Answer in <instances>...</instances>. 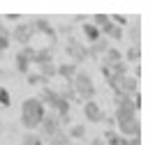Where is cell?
I'll return each mask as SVG.
<instances>
[{
    "mask_svg": "<svg viewBox=\"0 0 155 145\" xmlns=\"http://www.w3.org/2000/svg\"><path fill=\"white\" fill-rule=\"evenodd\" d=\"M44 115H46V106L37 99V97L23 99V104H21V125H23L26 131H35Z\"/></svg>",
    "mask_w": 155,
    "mask_h": 145,
    "instance_id": "1",
    "label": "cell"
},
{
    "mask_svg": "<svg viewBox=\"0 0 155 145\" xmlns=\"http://www.w3.org/2000/svg\"><path fill=\"white\" fill-rule=\"evenodd\" d=\"M114 122L118 127V134L123 138H137L141 136V122H139V113L127 111V108H116L114 113Z\"/></svg>",
    "mask_w": 155,
    "mask_h": 145,
    "instance_id": "2",
    "label": "cell"
},
{
    "mask_svg": "<svg viewBox=\"0 0 155 145\" xmlns=\"http://www.w3.org/2000/svg\"><path fill=\"white\" fill-rule=\"evenodd\" d=\"M70 88H72V92L77 95V99H81V101H91V99H95V95H97L95 81H93V76L86 69L77 71V76H74L72 83H70Z\"/></svg>",
    "mask_w": 155,
    "mask_h": 145,
    "instance_id": "3",
    "label": "cell"
},
{
    "mask_svg": "<svg viewBox=\"0 0 155 145\" xmlns=\"http://www.w3.org/2000/svg\"><path fill=\"white\" fill-rule=\"evenodd\" d=\"M65 53H67V58H70V62L77 65V67L88 60V46H84L79 39H74V37L67 39V44H65Z\"/></svg>",
    "mask_w": 155,
    "mask_h": 145,
    "instance_id": "4",
    "label": "cell"
},
{
    "mask_svg": "<svg viewBox=\"0 0 155 145\" xmlns=\"http://www.w3.org/2000/svg\"><path fill=\"white\" fill-rule=\"evenodd\" d=\"M32 37H35V32H32L30 23H16L12 30H9V39L19 46H30Z\"/></svg>",
    "mask_w": 155,
    "mask_h": 145,
    "instance_id": "5",
    "label": "cell"
},
{
    "mask_svg": "<svg viewBox=\"0 0 155 145\" xmlns=\"http://www.w3.org/2000/svg\"><path fill=\"white\" fill-rule=\"evenodd\" d=\"M37 129H39L37 134L42 136V140H49L53 134H58L60 129H63V125H60V120H58V118H56L53 113H46L44 118H42V122H39Z\"/></svg>",
    "mask_w": 155,
    "mask_h": 145,
    "instance_id": "6",
    "label": "cell"
},
{
    "mask_svg": "<svg viewBox=\"0 0 155 145\" xmlns=\"http://www.w3.org/2000/svg\"><path fill=\"white\" fill-rule=\"evenodd\" d=\"M81 111H84V118L91 125H100V122H104V111H102V106L97 104L95 99H91V101H84V106H81Z\"/></svg>",
    "mask_w": 155,
    "mask_h": 145,
    "instance_id": "7",
    "label": "cell"
},
{
    "mask_svg": "<svg viewBox=\"0 0 155 145\" xmlns=\"http://www.w3.org/2000/svg\"><path fill=\"white\" fill-rule=\"evenodd\" d=\"M123 39H127L132 46H141V25H139V19H130V25L123 30Z\"/></svg>",
    "mask_w": 155,
    "mask_h": 145,
    "instance_id": "8",
    "label": "cell"
},
{
    "mask_svg": "<svg viewBox=\"0 0 155 145\" xmlns=\"http://www.w3.org/2000/svg\"><path fill=\"white\" fill-rule=\"evenodd\" d=\"M116 92H123V95H127V97H134V95H139V78H134V76H123L120 81H118V90Z\"/></svg>",
    "mask_w": 155,
    "mask_h": 145,
    "instance_id": "9",
    "label": "cell"
},
{
    "mask_svg": "<svg viewBox=\"0 0 155 145\" xmlns=\"http://www.w3.org/2000/svg\"><path fill=\"white\" fill-rule=\"evenodd\" d=\"M79 67L77 65H72V62H63V65H56V76H60L65 83H72V78L77 76Z\"/></svg>",
    "mask_w": 155,
    "mask_h": 145,
    "instance_id": "10",
    "label": "cell"
},
{
    "mask_svg": "<svg viewBox=\"0 0 155 145\" xmlns=\"http://www.w3.org/2000/svg\"><path fill=\"white\" fill-rule=\"evenodd\" d=\"M30 25H32V32H42V35H46V37L56 39V32H53L51 23H49V21H46V19H42V16H37V19H32V21H30Z\"/></svg>",
    "mask_w": 155,
    "mask_h": 145,
    "instance_id": "11",
    "label": "cell"
},
{
    "mask_svg": "<svg viewBox=\"0 0 155 145\" xmlns=\"http://www.w3.org/2000/svg\"><path fill=\"white\" fill-rule=\"evenodd\" d=\"M100 35H102V37H107L109 42H123V30H120L118 25H114L111 21L104 25L102 30H100Z\"/></svg>",
    "mask_w": 155,
    "mask_h": 145,
    "instance_id": "12",
    "label": "cell"
},
{
    "mask_svg": "<svg viewBox=\"0 0 155 145\" xmlns=\"http://www.w3.org/2000/svg\"><path fill=\"white\" fill-rule=\"evenodd\" d=\"M104 60H102V65H107V67H114V65H118V62H123V51L120 49H114V46H109V49L104 51Z\"/></svg>",
    "mask_w": 155,
    "mask_h": 145,
    "instance_id": "13",
    "label": "cell"
},
{
    "mask_svg": "<svg viewBox=\"0 0 155 145\" xmlns=\"http://www.w3.org/2000/svg\"><path fill=\"white\" fill-rule=\"evenodd\" d=\"M14 67H16V71H19V74H30V67H32V62H30V58L28 55H23V53H21V51H16V53H14Z\"/></svg>",
    "mask_w": 155,
    "mask_h": 145,
    "instance_id": "14",
    "label": "cell"
},
{
    "mask_svg": "<svg viewBox=\"0 0 155 145\" xmlns=\"http://www.w3.org/2000/svg\"><path fill=\"white\" fill-rule=\"evenodd\" d=\"M123 62L127 65V67L141 62V46H130V49H125L123 51Z\"/></svg>",
    "mask_w": 155,
    "mask_h": 145,
    "instance_id": "15",
    "label": "cell"
},
{
    "mask_svg": "<svg viewBox=\"0 0 155 145\" xmlns=\"http://www.w3.org/2000/svg\"><path fill=\"white\" fill-rule=\"evenodd\" d=\"M46 62H53V51L49 46L44 49H35V55H32V65L39 67V65H46Z\"/></svg>",
    "mask_w": 155,
    "mask_h": 145,
    "instance_id": "16",
    "label": "cell"
},
{
    "mask_svg": "<svg viewBox=\"0 0 155 145\" xmlns=\"http://www.w3.org/2000/svg\"><path fill=\"white\" fill-rule=\"evenodd\" d=\"M109 39L107 37H100L95 42V44H91V49H88V60H91V58H97V55H104V51L109 49Z\"/></svg>",
    "mask_w": 155,
    "mask_h": 145,
    "instance_id": "17",
    "label": "cell"
},
{
    "mask_svg": "<svg viewBox=\"0 0 155 145\" xmlns=\"http://www.w3.org/2000/svg\"><path fill=\"white\" fill-rule=\"evenodd\" d=\"M81 32H84V37H86V42H88V44H95L97 39L102 37V35H100V30H97L91 21H86V23L81 25Z\"/></svg>",
    "mask_w": 155,
    "mask_h": 145,
    "instance_id": "18",
    "label": "cell"
},
{
    "mask_svg": "<svg viewBox=\"0 0 155 145\" xmlns=\"http://www.w3.org/2000/svg\"><path fill=\"white\" fill-rule=\"evenodd\" d=\"M67 138L70 140H81V138H86V125H81V122H72L70 125V129H67Z\"/></svg>",
    "mask_w": 155,
    "mask_h": 145,
    "instance_id": "19",
    "label": "cell"
},
{
    "mask_svg": "<svg viewBox=\"0 0 155 145\" xmlns=\"http://www.w3.org/2000/svg\"><path fill=\"white\" fill-rule=\"evenodd\" d=\"M104 145H127L130 138H123L118 131H114V129H107V134H104Z\"/></svg>",
    "mask_w": 155,
    "mask_h": 145,
    "instance_id": "20",
    "label": "cell"
},
{
    "mask_svg": "<svg viewBox=\"0 0 155 145\" xmlns=\"http://www.w3.org/2000/svg\"><path fill=\"white\" fill-rule=\"evenodd\" d=\"M37 74L42 76V78H46V81H51V78H56V62H46V65H39V67H37Z\"/></svg>",
    "mask_w": 155,
    "mask_h": 145,
    "instance_id": "21",
    "label": "cell"
},
{
    "mask_svg": "<svg viewBox=\"0 0 155 145\" xmlns=\"http://www.w3.org/2000/svg\"><path fill=\"white\" fill-rule=\"evenodd\" d=\"M21 145H44V140L37 131H26L21 136Z\"/></svg>",
    "mask_w": 155,
    "mask_h": 145,
    "instance_id": "22",
    "label": "cell"
},
{
    "mask_svg": "<svg viewBox=\"0 0 155 145\" xmlns=\"http://www.w3.org/2000/svg\"><path fill=\"white\" fill-rule=\"evenodd\" d=\"M70 143H72V140H70V138H67V134H65V131H63V129H60V131H58V134H53L51 138L46 140V145H70Z\"/></svg>",
    "mask_w": 155,
    "mask_h": 145,
    "instance_id": "23",
    "label": "cell"
},
{
    "mask_svg": "<svg viewBox=\"0 0 155 145\" xmlns=\"http://www.w3.org/2000/svg\"><path fill=\"white\" fill-rule=\"evenodd\" d=\"M26 81H28V85H32V88H44L46 83H49L46 78H42L37 71H35V74H32V71H30V74H26Z\"/></svg>",
    "mask_w": 155,
    "mask_h": 145,
    "instance_id": "24",
    "label": "cell"
},
{
    "mask_svg": "<svg viewBox=\"0 0 155 145\" xmlns=\"http://www.w3.org/2000/svg\"><path fill=\"white\" fill-rule=\"evenodd\" d=\"M91 23L95 25L97 30H102L104 25L109 23V14H93V19H91Z\"/></svg>",
    "mask_w": 155,
    "mask_h": 145,
    "instance_id": "25",
    "label": "cell"
},
{
    "mask_svg": "<svg viewBox=\"0 0 155 145\" xmlns=\"http://www.w3.org/2000/svg\"><path fill=\"white\" fill-rule=\"evenodd\" d=\"M12 104V99H9V92H7L5 88H0V106H9Z\"/></svg>",
    "mask_w": 155,
    "mask_h": 145,
    "instance_id": "26",
    "label": "cell"
},
{
    "mask_svg": "<svg viewBox=\"0 0 155 145\" xmlns=\"http://www.w3.org/2000/svg\"><path fill=\"white\" fill-rule=\"evenodd\" d=\"M88 145H104V140L95 136V138H91V140H88Z\"/></svg>",
    "mask_w": 155,
    "mask_h": 145,
    "instance_id": "27",
    "label": "cell"
},
{
    "mask_svg": "<svg viewBox=\"0 0 155 145\" xmlns=\"http://www.w3.org/2000/svg\"><path fill=\"white\" fill-rule=\"evenodd\" d=\"M127 145H141V136H137V138H130Z\"/></svg>",
    "mask_w": 155,
    "mask_h": 145,
    "instance_id": "28",
    "label": "cell"
}]
</instances>
